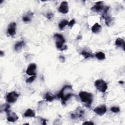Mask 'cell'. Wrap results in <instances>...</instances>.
I'll return each instance as SVG.
<instances>
[{"instance_id": "obj_6", "label": "cell", "mask_w": 125, "mask_h": 125, "mask_svg": "<svg viewBox=\"0 0 125 125\" xmlns=\"http://www.w3.org/2000/svg\"><path fill=\"white\" fill-rule=\"evenodd\" d=\"M19 96V95L17 92L15 91H12L8 93L6 97V100L9 103H14L17 101Z\"/></svg>"}, {"instance_id": "obj_22", "label": "cell", "mask_w": 125, "mask_h": 125, "mask_svg": "<svg viewBox=\"0 0 125 125\" xmlns=\"http://www.w3.org/2000/svg\"><path fill=\"white\" fill-rule=\"evenodd\" d=\"M81 54L85 58V59H87L88 58H93V55L92 54L85 51H82V52L81 53Z\"/></svg>"}, {"instance_id": "obj_29", "label": "cell", "mask_w": 125, "mask_h": 125, "mask_svg": "<svg viewBox=\"0 0 125 125\" xmlns=\"http://www.w3.org/2000/svg\"><path fill=\"white\" fill-rule=\"evenodd\" d=\"M83 124V125H94V123H93L91 121H87V122H84Z\"/></svg>"}, {"instance_id": "obj_13", "label": "cell", "mask_w": 125, "mask_h": 125, "mask_svg": "<svg viewBox=\"0 0 125 125\" xmlns=\"http://www.w3.org/2000/svg\"><path fill=\"white\" fill-rule=\"evenodd\" d=\"M102 17L105 20V23L107 26H109L112 24L113 20V18L107 15V14L102 15Z\"/></svg>"}, {"instance_id": "obj_12", "label": "cell", "mask_w": 125, "mask_h": 125, "mask_svg": "<svg viewBox=\"0 0 125 125\" xmlns=\"http://www.w3.org/2000/svg\"><path fill=\"white\" fill-rule=\"evenodd\" d=\"M16 23L15 22H11L8 27L7 32L10 35L14 36L16 34Z\"/></svg>"}, {"instance_id": "obj_14", "label": "cell", "mask_w": 125, "mask_h": 125, "mask_svg": "<svg viewBox=\"0 0 125 125\" xmlns=\"http://www.w3.org/2000/svg\"><path fill=\"white\" fill-rule=\"evenodd\" d=\"M101 29L102 26H101V25H100L98 23L96 22L92 26L91 28V30L94 33H98L101 31Z\"/></svg>"}, {"instance_id": "obj_31", "label": "cell", "mask_w": 125, "mask_h": 125, "mask_svg": "<svg viewBox=\"0 0 125 125\" xmlns=\"http://www.w3.org/2000/svg\"><path fill=\"white\" fill-rule=\"evenodd\" d=\"M4 52H3V51L1 50V51H0V56H1V57L3 56L4 55Z\"/></svg>"}, {"instance_id": "obj_25", "label": "cell", "mask_w": 125, "mask_h": 125, "mask_svg": "<svg viewBox=\"0 0 125 125\" xmlns=\"http://www.w3.org/2000/svg\"><path fill=\"white\" fill-rule=\"evenodd\" d=\"M35 78H36V75L32 76V77H31L29 78L28 79H27L26 80V82L27 83H32V82H33L34 81Z\"/></svg>"}, {"instance_id": "obj_26", "label": "cell", "mask_w": 125, "mask_h": 125, "mask_svg": "<svg viewBox=\"0 0 125 125\" xmlns=\"http://www.w3.org/2000/svg\"><path fill=\"white\" fill-rule=\"evenodd\" d=\"M75 23V19H72V20H71L68 23V25L69 26V27H72Z\"/></svg>"}, {"instance_id": "obj_27", "label": "cell", "mask_w": 125, "mask_h": 125, "mask_svg": "<svg viewBox=\"0 0 125 125\" xmlns=\"http://www.w3.org/2000/svg\"><path fill=\"white\" fill-rule=\"evenodd\" d=\"M53 17V14L52 12H48L46 14V18L48 19H51Z\"/></svg>"}, {"instance_id": "obj_15", "label": "cell", "mask_w": 125, "mask_h": 125, "mask_svg": "<svg viewBox=\"0 0 125 125\" xmlns=\"http://www.w3.org/2000/svg\"><path fill=\"white\" fill-rule=\"evenodd\" d=\"M115 45L117 46L118 47H122L123 49L125 50V41H124L123 39L120 38H117L116 41H115Z\"/></svg>"}, {"instance_id": "obj_30", "label": "cell", "mask_w": 125, "mask_h": 125, "mask_svg": "<svg viewBox=\"0 0 125 125\" xmlns=\"http://www.w3.org/2000/svg\"><path fill=\"white\" fill-rule=\"evenodd\" d=\"M41 121H42V125H46V120L45 119H41Z\"/></svg>"}, {"instance_id": "obj_18", "label": "cell", "mask_w": 125, "mask_h": 125, "mask_svg": "<svg viewBox=\"0 0 125 125\" xmlns=\"http://www.w3.org/2000/svg\"><path fill=\"white\" fill-rule=\"evenodd\" d=\"M44 98L46 100V101L51 102H52L54 100L55 96H53L51 93H50L49 92H47L45 94V95H44Z\"/></svg>"}, {"instance_id": "obj_19", "label": "cell", "mask_w": 125, "mask_h": 125, "mask_svg": "<svg viewBox=\"0 0 125 125\" xmlns=\"http://www.w3.org/2000/svg\"><path fill=\"white\" fill-rule=\"evenodd\" d=\"M32 16H33V13L31 12H28L26 15L23 16L22 20L24 22L29 21L31 20V18L32 17Z\"/></svg>"}, {"instance_id": "obj_7", "label": "cell", "mask_w": 125, "mask_h": 125, "mask_svg": "<svg viewBox=\"0 0 125 125\" xmlns=\"http://www.w3.org/2000/svg\"><path fill=\"white\" fill-rule=\"evenodd\" d=\"M83 115L84 111L80 107H78L74 113L71 114V117L73 119H76L77 118L82 119L83 117Z\"/></svg>"}, {"instance_id": "obj_9", "label": "cell", "mask_w": 125, "mask_h": 125, "mask_svg": "<svg viewBox=\"0 0 125 125\" xmlns=\"http://www.w3.org/2000/svg\"><path fill=\"white\" fill-rule=\"evenodd\" d=\"M59 11L63 14H66L69 11V7L68 2L65 1H63L61 2L60 7L58 9Z\"/></svg>"}, {"instance_id": "obj_8", "label": "cell", "mask_w": 125, "mask_h": 125, "mask_svg": "<svg viewBox=\"0 0 125 125\" xmlns=\"http://www.w3.org/2000/svg\"><path fill=\"white\" fill-rule=\"evenodd\" d=\"M5 112L7 115V120L9 122H15L19 119L18 115L15 113L11 111L10 109Z\"/></svg>"}, {"instance_id": "obj_1", "label": "cell", "mask_w": 125, "mask_h": 125, "mask_svg": "<svg viewBox=\"0 0 125 125\" xmlns=\"http://www.w3.org/2000/svg\"><path fill=\"white\" fill-rule=\"evenodd\" d=\"M74 95L73 90L71 85H64L58 94V97L62 100L63 104L72 97Z\"/></svg>"}, {"instance_id": "obj_32", "label": "cell", "mask_w": 125, "mask_h": 125, "mask_svg": "<svg viewBox=\"0 0 125 125\" xmlns=\"http://www.w3.org/2000/svg\"><path fill=\"white\" fill-rule=\"evenodd\" d=\"M119 83H123L124 82L123 81H119Z\"/></svg>"}, {"instance_id": "obj_11", "label": "cell", "mask_w": 125, "mask_h": 125, "mask_svg": "<svg viewBox=\"0 0 125 125\" xmlns=\"http://www.w3.org/2000/svg\"><path fill=\"white\" fill-rule=\"evenodd\" d=\"M37 68V65L35 63H30L26 70V73L29 75V76H34V75H36V70Z\"/></svg>"}, {"instance_id": "obj_24", "label": "cell", "mask_w": 125, "mask_h": 125, "mask_svg": "<svg viewBox=\"0 0 125 125\" xmlns=\"http://www.w3.org/2000/svg\"><path fill=\"white\" fill-rule=\"evenodd\" d=\"M110 110L113 113H118L120 111L119 107L117 106H112L111 107Z\"/></svg>"}, {"instance_id": "obj_16", "label": "cell", "mask_w": 125, "mask_h": 125, "mask_svg": "<svg viewBox=\"0 0 125 125\" xmlns=\"http://www.w3.org/2000/svg\"><path fill=\"white\" fill-rule=\"evenodd\" d=\"M24 42L23 41L17 42L14 45V49L16 51H20L24 46Z\"/></svg>"}, {"instance_id": "obj_17", "label": "cell", "mask_w": 125, "mask_h": 125, "mask_svg": "<svg viewBox=\"0 0 125 125\" xmlns=\"http://www.w3.org/2000/svg\"><path fill=\"white\" fill-rule=\"evenodd\" d=\"M23 116L25 117H34L35 116V113L32 109L29 108L24 112Z\"/></svg>"}, {"instance_id": "obj_2", "label": "cell", "mask_w": 125, "mask_h": 125, "mask_svg": "<svg viewBox=\"0 0 125 125\" xmlns=\"http://www.w3.org/2000/svg\"><path fill=\"white\" fill-rule=\"evenodd\" d=\"M79 96L81 101L85 104L86 106L90 107L91 106L93 101V95L91 93L85 91H81Z\"/></svg>"}, {"instance_id": "obj_5", "label": "cell", "mask_w": 125, "mask_h": 125, "mask_svg": "<svg viewBox=\"0 0 125 125\" xmlns=\"http://www.w3.org/2000/svg\"><path fill=\"white\" fill-rule=\"evenodd\" d=\"M95 86L99 91L104 93L107 88V83L103 80H97L95 82Z\"/></svg>"}, {"instance_id": "obj_21", "label": "cell", "mask_w": 125, "mask_h": 125, "mask_svg": "<svg viewBox=\"0 0 125 125\" xmlns=\"http://www.w3.org/2000/svg\"><path fill=\"white\" fill-rule=\"evenodd\" d=\"M95 57H96V58L98 60H103L105 59V56L104 53L102 52H99L98 53H97L95 54Z\"/></svg>"}, {"instance_id": "obj_4", "label": "cell", "mask_w": 125, "mask_h": 125, "mask_svg": "<svg viewBox=\"0 0 125 125\" xmlns=\"http://www.w3.org/2000/svg\"><path fill=\"white\" fill-rule=\"evenodd\" d=\"M91 9L97 12H102V14H103L107 13L109 7L106 6H104L103 4V1H99L96 3L95 5L91 8Z\"/></svg>"}, {"instance_id": "obj_23", "label": "cell", "mask_w": 125, "mask_h": 125, "mask_svg": "<svg viewBox=\"0 0 125 125\" xmlns=\"http://www.w3.org/2000/svg\"><path fill=\"white\" fill-rule=\"evenodd\" d=\"M10 109V105L8 104H4L1 106V110H3L5 112Z\"/></svg>"}, {"instance_id": "obj_20", "label": "cell", "mask_w": 125, "mask_h": 125, "mask_svg": "<svg viewBox=\"0 0 125 125\" xmlns=\"http://www.w3.org/2000/svg\"><path fill=\"white\" fill-rule=\"evenodd\" d=\"M68 21L66 20H65V19H63V20L61 21V22L59 23V28L61 29V30H62L63 29V28H64V27L68 25Z\"/></svg>"}, {"instance_id": "obj_3", "label": "cell", "mask_w": 125, "mask_h": 125, "mask_svg": "<svg viewBox=\"0 0 125 125\" xmlns=\"http://www.w3.org/2000/svg\"><path fill=\"white\" fill-rule=\"evenodd\" d=\"M56 40V46L61 51H63L67 49V46L64 45L65 41L63 36L60 34H55L53 36Z\"/></svg>"}, {"instance_id": "obj_10", "label": "cell", "mask_w": 125, "mask_h": 125, "mask_svg": "<svg viewBox=\"0 0 125 125\" xmlns=\"http://www.w3.org/2000/svg\"><path fill=\"white\" fill-rule=\"evenodd\" d=\"M107 109L106 105L104 104L101 105L100 106H97L94 109V111L98 115L100 116H102L106 112Z\"/></svg>"}, {"instance_id": "obj_28", "label": "cell", "mask_w": 125, "mask_h": 125, "mask_svg": "<svg viewBox=\"0 0 125 125\" xmlns=\"http://www.w3.org/2000/svg\"><path fill=\"white\" fill-rule=\"evenodd\" d=\"M59 60L62 62H65V58L63 56H60L59 57Z\"/></svg>"}]
</instances>
